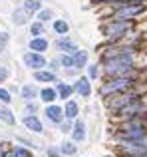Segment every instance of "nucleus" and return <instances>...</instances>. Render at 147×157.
Instances as JSON below:
<instances>
[{
    "label": "nucleus",
    "mask_w": 147,
    "mask_h": 157,
    "mask_svg": "<svg viewBox=\"0 0 147 157\" xmlns=\"http://www.w3.org/2000/svg\"><path fill=\"white\" fill-rule=\"evenodd\" d=\"M147 96V84H137L133 90H127V92H121V94H115V96H109V98H104V104L107 107V111L111 115H115L121 107H125L127 104H133L137 100H143Z\"/></svg>",
    "instance_id": "nucleus-1"
},
{
    "label": "nucleus",
    "mask_w": 147,
    "mask_h": 157,
    "mask_svg": "<svg viewBox=\"0 0 147 157\" xmlns=\"http://www.w3.org/2000/svg\"><path fill=\"white\" fill-rule=\"evenodd\" d=\"M141 78H131V76H117V78H105L100 86V96L101 98H109L115 96V94L127 92V90H133L137 84H141Z\"/></svg>",
    "instance_id": "nucleus-2"
},
{
    "label": "nucleus",
    "mask_w": 147,
    "mask_h": 157,
    "mask_svg": "<svg viewBox=\"0 0 147 157\" xmlns=\"http://www.w3.org/2000/svg\"><path fill=\"white\" fill-rule=\"evenodd\" d=\"M135 30V20H105L104 26H101V32L107 38V42H119L123 40L127 34Z\"/></svg>",
    "instance_id": "nucleus-3"
},
{
    "label": "nucleus",
    "mask_w": 147,
    "mask_h": 157,
    "mask_svg": "<svg viewBox=\"0 0 147 157\" xmlns=\"http://www.w3.org/2000/svg\"><path fill=\"white\" fill-rule=\"evenodd\" d=\"M147 12V4H127V6L113 8L109 12V20H137Z\"/></svg>",
    "instance_id": "nucleus-4"
},
{
    "label": "nucleus",
    "mask_w": 147,
    "mask_h": 157,
    "mask_svg": "<svg viewBox=\"0 0 147 157\" xmlns=\"http://www.w3.org/2000/svg\"><path fill=\"white\" fill-rule=\"evenodd\" d=\"M147 115V100H137L133 104H127L125 107H121L115 115H113V121H123V119H131V117H143Z\"/></svg>",
    "instance_id": "nucleus-5"
},
{
    "label": "nucleus",
    "mask_w": 147,
    "mask_h": 157,
    "mask_svg": "<svg viewBox=\"0 0 147 157\" xmlns=\"http://www.w3.org/2000/svg\"><path fill=\"white\" fill-rule=\"evenodd\" d=\"M22 62H24V66H26L28 70H32V72L48 68L46 56H44V54H38V52H30V50H28V52L22 56Z\"/></svg>",
    "instance_id": "nucleus-6"
},
{
    "label": "nucleus",
    "mask_w": 147,
    "mask_h": 157,
    "mask_svg": "<svg viewBox=\"0 0 147 157\" xmlns=\"http://www.w3.org/2000/svg\"><path fill=\"white\" fill-rule=\"evenodd\" d=\"M93 88H92V80H89L88 76H77L76 80H74V94H77L80 98H84V100H88L89 96H92Z\"/></svg>",
    "instance_id": "nucleus-7"
},
{
    "label": "nucleus",
    "mask_w": 147,
    "mask_h": 157,
    "mask_svg": "<svg viewBox=\"0 0 147 157\" xmlns=\"http://www.w3.org/2000/svg\"><path fill=\"white\" fill-rule=\"evenodd\" d=\"M52 46L58 50V54H76L80 48H77V44L74 42L70 36H58L56 38V42L52 44Z\"/></svg>",
    "instance_id": "nucleus-8"
},
{
    "label": "nucleus",
    "mask_w": 147,
    "mask_h": 157,
    "mask_svg": "<svg viewBox=\"0 0 147 157\" xmlns=\"http://www.w3.org/2000/svg\"><path fill=\"white\" fill-rule=\"evenodd\" d=\"M44 117L48 119L50 123H62L64 119V107L62 105H58V104H48L46 107H44Z\"/></svg>",
    "instance_id": "nucleus-9"
},
{
    "label": "nucleus",
    "mask_w": 147,
    "mask_h": 157,
    "mask_svg": "<svg viewBox=\"0 0 147 157\" xmlns=\"http://www.w3.org/2000/svg\"><path fill=\"white\" fill-rule=\"evenodd\" d=\"M72 141H76V143H81V141H85V137H88V127H85V121L84 119H74V123H72Z\"/></svg>",
    "instance_id": "nucleus-10"
},
{
    "label": "nucleus",
    "mask_w": 147,
    "mask_h": 157,
    "mask_svg": "<svg viewBox=\"0 0 147 157\" xmlns=\"http://www.w3.org/2000/svg\"><path fill=\"white\" fill-rule=\"evenodd\" d=\"M22 123H24V127H26L28 131H32V133H38V135L44 133V123H42V119H40L38 115H26L24 113Z\"/></svg>",
    "instance_id": "nucleus-11"
},
{
    "label": "nucleus",
    "mask_w": 147,
    "mask_h": 157,
    "mask_svg": "<svg viewBox=\"0 0 147 157\" xmlns=\"http://www.w3.org/2000/svg\"><path fill=\"white\" fill-rule=\"evenodd\" d=\"M34 82H40V84H54V82H58V74L54 72V70L50 68H44V70H36L34 72Z\"/></svg>",
    "instance_id": "nucleus-12"
},
{
    "label": "nucleus",
    "mask_w": 147,
    "mask_h": 157,
    "mask_svg": "<svg viewBox=\"0 0 147 157\" xmlns=\"http://www.w3.org/2000/svg\"><path fill=\"white\" fill-rule=\"evenodd\" d=\"M50 40L46 38V36H38V38H30V42H28V50L30 52H38V54H44L50 50Z\"/></svg>",
    "instance_id": "nucleus-13"
},
{
    "label": "nucleus",
    "mask_w": 147,
    "mask_h": 157,
    "mask_svg": "<svg viewBox=\"0 0 147 157\" xmlns=\"http://www.w3.org/2000/svg\"><path fill=\"white\" fill-rule=\"evenodd\" d=\"M56 92H58V100H64V101H68V100H72V96H74V84H70V82H56Z\"/></svg>",
    "instance_id": "nucleus-14"
},
{
    "label": "nucleus",
    "mask_w": 147,
    "mask_h": 157,
    "mask_svg": "<svg viewBox=\"0 0 147 157\" xmlns=\"http://www.w3.org/2000/svg\"><path fill=\"white\" fill-rule=\"evenodd\" d=\"M38 100L42 101L44 105L56 104V100H58V92H56V88H52V86H44V88L40 90V94H38Z\"/></svg>",
    "instance_id": "nucleus-15"
},
{
    "label": "nucleus",
    "mask_w": 147,
    "mask_h": 157,
    "mask_svg": "<svg viewBox=\"0 0 147 157\" xmlns=\"http://www.w3.org/2000/svg\"><path fill=\"white\" fill-rule=\"evenodd\" d=\"M64 117L70 119V121L80 117V104L74 101V100H68L66 104H64Z\"/></svg>",
    "instance_id": "nucleus-16"
},
{
    "label": "nucleus",
    "mask_w": 147,
    "mask_h": 157,
    "mask_svg": "<svg viewBox=\"0 0 147 157\" xmlns=\"http://www.w3.org/2000/svg\"><path fill=\"white\" fill-rule=\"evenodd\" d=\"M38 94H40V90L36 88L34 84H24L22 90H20V96H22L24 101H34V100H38Z\"/></svg>",
    "instance_id": "nucleus-17"
},
{
    "label": "nucleus",
    "mask_w": 147,
    "mask_h": 157,
    "mask_svg": "<svg viewBox=\"0 0 147 157\" xmlns=\"http://www.w3.org/2000/svg\"><path fill=\"white\" fill-rule=\"evenodd\" d=\"M12 24L14 26H26V24H30V14L24 8H16L12 12Z\"/></svg>",
    "instance_id": "nucleus-18"
},
{
    "label": "nucleus",
    "mask_w": 147,
    "mask_h": 157,
    "mask_svg": "<svg viewBox=\"0 0 147 157\" xmlns=\"http://www.w3.org/2000/svg\"><path fill=\"white\" fill-rule=\"evenodd\" d=\"M72 58H74V68H77V70H84L89 64V54L88 50H81V48L76 54H72Z\"/></svg>",
    "instance_id": "nucleus-19"
},
{
    "label": "nucleus",
    "mask_w": 147,
    "mask_h": 157,
    "mask_svg": "<svg viewBox=\"0 0 147 157\" xmlns=\"http://www.w3.org/2000/svg\"><path fill=\"white\" fill-rule=\"evenodd\" d=\"M52 30H54V34H58V36H68L70 24H68L64 18H54L52 20Z\"/></svg>",
    "instance_id": "nucleus-20"
},
{
    "label": "nucleus",
    "mask_w": 147,
    "mask_h": 157,
    "mask_svg": "<svg viewBox=\"0 0 147 157\" xmlns=\"http://www.w3.org/2000/svg\"><path fill=\"white\" fill-rule=\"evenodd\" d=\"M0 121H4L6 125H16V115L10 109V105H2L0 107Z\"/></svg>",
    "instance_id": "nucleus-21"
},
{
    "label": "nucleus",
    "mask_w": 147,
    "mask_h": 157,
    "mask_svg": "<svg viewBox=\"0 0 147 157\" xmlns=\"http://www.w3.org/2000/svg\"><path fill=\"white\" fill-rule=\"evenodd\" d=\"M28 26H30V38H38V36L46 34V24L40 22V20H34V22H30Z\"/></svg>",
    "instance_id": "nucleus-22"
},
{
    "label": "nucleus",
    "mask_w": 147,
    "mask_h": 157,
    "mask_svg": "<svg viewBox=\"0 0 147 157\" xmlns=\"http://www.w3.org/2000/svg\"><path fill=\"white\" fill-rule=\"evenodd\" d=\"M22 8H24V10H26L28 12V14H36V12H40V10H42V2H40V0H24V4H22Z\"/></svg>",
    "instance_id": "nucleus-23"
},
{
    "label": "nucleus",
    "mask_w": 147,
    "mask_h": 157,
    "mask_svg": "<svg viewBox=\"0 0 147 157\" xmlns=\"http://www.w3.org/2000/svg\"><path fill=\"white\" fill-rule=\"evenodd\" d=\"M58 62H60V68L62 70H70L74 68V58H72V54H58ZM77 70V68H76Z\"/></svg>",
    "instance_id": "nucleus-24"
},
{
    "label": "nucleus",
    "mask_w": 147,
    "mask_h": 157,
    "mask_svg": "<svg viewBox=\"0 0 147 157\" xmlns=\"http://www.w3.org/2000/svg\"><path fill=\"white\" fill-rule=\"evenodd\" d=\"M60 151H62V155H68V157L76 155V153H77V145H76V141H64L62 145H60Z\"/></svg>",
    "instance_id": "nucleus-25"
},
{
    "label": "nucleus",
    "mask_w": 147,
    "mask_h": 157,
    "mask_svg": "<svg viewBox=\"0 0 147 157\" xmlns=\"http://www.w3.org/2000/svg\"><path fill=\"white\" fill-rule=\"evenodd\" d=\"M85 70H88V78L93 82V80H97L100 74H101V64H88Z\"/></svg>",
    "instance_id": "nucleus-26"
},
{
    "label": "nucleus",
    "mask_w": 147,
    "mask_h": 157,
    "mask_svg": "<svg viewBox=\"0 0 147 157\" xmlns=\"http://www.w3.org/2000/svg\"><path fill=\"white\" fill-rule=\"evenodd\" d=\"M54 18V12L50 10V8H42L40 12H36V20H40V22H50V20Z\"/></svg>",
    "instance_id": "nucleus-27"
},
{
    "label": "nucleus",
    "mask_w": 147,
    "mask_h": 157,
    "mask_svg": "<svg viewBox=\"0 0 147 157\" xmlns=\"http://www.w3.org/2000/svg\"><path fill=\"white\" fill-rule=\"evenodd\" d=\"M10 149H12V153H14L16 157H32L30 147H24V145H12Z\"/></svg>",
    "instance_id": "nucleus-28"
},
{
    "label": "nucleus",
    "mask_w": 147,
    "mask_h": 157,
    "mask_svg": "<svg viewBox=\"0 0 147 157\" xmlns=\"http://www.w3.org/2000/svg\"><path fill=\"white\" fill-rule=\"evenodd\" d=\"M38 109H40L38 100H34V101H24V111H26V115H36V113H38Z\"/></svg>",
    "instance_id": "nucleus-29"
},
{
    "label": "nucleus",
    "mask_w": 147,
    "mask_h": 157,
    "mask_svg": "<svg viewBox=\"0 0 147 157\" xmlns=\"http://www.w3.org/2000/svg\"><path fill=\"white\" fill-rule=\"evenodd\" d=\"M0 104L2 105H10L12 104V92L6 90V88H2V86H0Z\"/></svg>",
    "instance_id": "nucleus-30"
},
{
    "label": "nucleus",
    "mask_w": 147,
    "mask_h": 157,
    "mask_svg": "<svg viewBox=\"0 0 147 157\" xmlns=\"http://www.w3.org/2000/svg\"><path fill=\"white\" fill-rule=\"evenodd\" d=\"M8 76H10V70H8V66L0 64V86H2L4 82L8 80Z\"/></svg>",
    "instance_id": "nucleus-31"
},
{
    "label": "nucleus",
    "mask_w": 147,
    "mask_h": 157,
    "mask_svg": "<svg viewBox=\"0 0 147 157\" xmlns=\"http://www.w3.org/2000/svg\"><path fill=\"white\" fill-rule=\"evenodd\" d=\"M72 123L74 121H70V119H64L62 123H58L60 131H62V133H70V131H72Z\"/></svg>",
    "instance_id": "nucleus-32"
},
{
    "label": "nucleus",
    "mask_w": 147,
    "mask_h": 157,
    "mask_svg": "<svg viewBox=\"0 0 147 157\" xmlns=\"http://www.w3.org/2000/svg\"><path fill=\"white\" fill-rule=\"evenodd\" d=\"M46 153H48V157H62V151H60V147H56V145H48Z\"/></svg>",
    "instance_id": "nucleus-33"
},
{
    "label": "nucleus",
    "mask_w": 147,
    "mask_h": 157,
    "mask_svg": "<svg viewBox=\"0 0 147 157\" xmlns=\"http://www.w3.org/2000/svg\"><path fill=\"white\" fill-rule=\"evenodd\" d=\"M8 40H10V38H8V34H6V32H0V48H2V50L6 48Z\"/></svg>",
    "instance_id": "nucleus-34"
},
{
    "label": "nucleus",
    "mask_w": 147,
    "mask_h": 157,
    "mask_svg": "<svg viewBox=\"0 0 147 157\" xmlns=\"http://www.w3.org/2000/svg\"><path fill=\"white\" fill-rule=\"evenodd\" d=\"M2 52H4V50H2V48H0V54H2Z\"/></svg>",
    "instance_id": "nucleus-35"
},
{
    "label": "nucleus",
    "mask_w": 147,
    "mask_h": 157,
    "mask_svg": "<svg viewBox=\"0 0 147 157\" xmlns=\"http://www.w3.org/2000/svg\"><path fill=\"white\" fill-rule=\"evenodd\" d=\"M119 157H123V155H119Z\"/></svg>",
    "instance_id": "nucleus-36"
}]
</instances>
